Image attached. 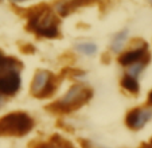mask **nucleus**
Instances as JSON below:
<instances>
[{
	"instance_id": "obj_13",
	"label": "nucleus",
	"mask_w": 152,
	"mask_h": 148,
	"mask_svg": "<svg viewBox=\"0 0 152 148\" xmlns=\"http://www.w3.org/2000/svg\"><path fill=\"white\" fill-rule=\"evenodd\" d=\"M149 63H151V59L140 61V62L132 63V65H129V66H126V67L121 69V73L128 74V75H131V77L140 80L141 75L145 73V70H147V67H148Z\"/></svg>"
},
{
	"instance_id": "obj_22",
	"label": "nucleus",
	"mask_w": 152,
	"mask_h": 148,
	"mask_svg": "<svg viewBox=\"0 0 152 148\" xmlns=\"http://www.w3.org/2000/svg\"><path fill=\"white\" fill-rule=\"evenodd\" d=\"M0 1H3V0H0Z\"/></svg>"
},
{
	"instance_id": "obj_15",
	"label": "nucleus",
	"mask_w": 152,
	"mask_h": 148,
	"mask_svg": "<svg viewBox=\"0 0 152 148\" xmlns=\"http://www.w3.org/2000/svg\"><path fill=\"white\" fill-rule=\"evenodd\" d=\"M8 101L10 100H7L6 97H3L1 94H0V113L4 111V108L7 106V104H8Z\"/></svg>"
},
{
	"instance_id": "obj_1",
	"label": "nucleus",
	"mask_w": 152,
	"mask_h": 148,
	"mask_svg": "<svg viewBox=\"0 0 152 148\" xmlns=\"http://www.w3.org/2000/svg\"><path fill=\"white\" fill-rule=\"evenodd\" d=\"M61 18L49 4H39L24 12V27L39 40H57L62 38Z\"/></svg>"
},
{
	"instance_id": "obj_6",
	"label": "nucleus",
	"mask_w": 152,
	"mask_h": 148,
	"mask_svg": "<svg viewBox=\"0 0 152 148\" xmlns=\"http://www.w3.org/2000/svg\"><path fill=\"white\" fill-rule=\"evenodd\" d=\"M151 57L149 45L147 40H144L143 38H131L126 48L116 57V62L121 69H124L132 63L151 59Z\"/></svg>"
},
{
	"instance_id": "obj_17",
	"label": "nucleus",
	"mask_w": 152,
	"mask_h": 148,
	"mask_svg": "<svg viewBox=\"0 0 152 148\" xmlns=\"http://www.w3.org/2000/svg\"><path fill=\"white\" fill-rule=\"evenodd\" d=\"M11 3L16 4V6H19V4H24V3H28V1H32V0H10Z\"/></svg>"
},
{
	"instance_id": "obj_2",
	"label": "nucleus",
	"mask_w": 152,
	"mask_h": 148,
	"mask_svg": "<svg viewBox=\"0 0 152 148\" xmlns=\"http://www.w3.org/2000/svg\"><path fill=\"white\" fill-rule=\"evenodd\" d=\"M94 97V89L86 81H73L61 94L55 96L46 105L53 114L66 117L86 106Z\"/></svg>"
},
{
	"instance_id": "obj_16",
	"label": "nucleus",
	"mask_w": 152,
	"mask_h": 148,
	"mask_svg": "<svg viewBox=\"0 0 152 148\" xmlns=\"http://www.w3.org/2000/svg\"><path fill=\"white\" fill-rule=\"evenodd\" d=\"M145 104H148V105L152 106V88H151V90L148 92V94H147V101H145Z\"/></svg>"
},
{
	"instance_id": "obj_19",
	"label": "nucleus",
	"mask_w": 152,
	"mask_h": 148,
	"mask_svg": "<svg viewBox=\"0 0 152 148\" xmlns=\"http://www.w3.org/2000/svg\"><path fill=\"white\" fill-rule=\"evenodd\" d=\"M137 148H152V145H149L148 143H141Z\"/></svg>"
},
{
	"instance_id": "obj_5",
	"label": "nucleus",
	"mask_w": 152,
	"mask_h": 148,
	"mask_svg": "<svg viewBox=\"0 0 152 148\" xmlns=\"http://www.w3.org/2000/svg\"><path fill=\"white\" fill-rule=\"evenodd\" d=\"M63 75L47 67H38L32 73L28 84V93L39 101H51L58 93Z\"/></svg>"
},
{
	"instance_id": "obj_18",
	"label": "nucleus",
	"mask_w": 152,
	"mask_h": 148,
	"mask_svg": "<svg viewBox=\"0 0 152 148\" xmlns=\"http://www.w3.org/2000/svg\"><path fill=\"white\" fill-rule=\"evenodd\" d=\"M6 55H7V53L4 51L3 48H0V66H1V63H3V61H4V58H6Z\"/></svg>"
},
{
	"instance_id": "obj_20",
	"label": "nucleus",
	"mask_w": 152,
	"mask_h": 148,
	"mask_svg": "<svg viewBox=\"0 0 152 148\" xmlns=\"http://www.w3.org/2000/svg\"><path fill=\"white\" fill-rule=\"evenodd\" d=\"M148 144H149V145H152V136H151V139L148 140Z\"/></svg>"
},
{
	"instance_id": "obj_11",
	"label": "nucleus",
	"mask_w": 152,
	"mask_h": 148,
	"mask_svg": "<svg viewBox=\"0 0 152 148\" xmlns=\"http://www.w3.org/2000/svg\"><path fill=\"white\" fill-rule=\"evenodd\" d=\"M72 51L78 57L94 58L100 53V45L92 39H78L73 42Z\"/></svg>"
},
{
	"instance_id": "obj_14",
	"label": "nucleus",
	"mask_w": 152,
	"mask_h": 148,
	"mask_svg": "<svg viewBox=\"0 0 152 148\" xmlns=\"http://www.w3.org/2000/svg\"><path fill=\"white\" fill-rule=\"evenodd\" d=\"M78 148H116L113 145L106 144L93 137H80L78 139Z\"/></svg>"
},
{
	"instance_id": "obj_12",
	"label": "nucleus",
	"mask_w": 152,
	"mask_h": 148,
	"mask_svg": "<svg viewBox=\"0 0 152 148\" xmlns=\"http://www.w3.org/2000/svg\"><path fill=\"white\" fill-rule=\"evenodd\" d=\"M118 86H120L121 92L129 97H137L141 93L140 80L131 77L128 74L121 73L120 78H118Z\"/></svg>"
},
{
	"instance_id": "obj_8",
	"label": "nucleus",
	"mask_w": 152,
	"mask_h": 148,
	"mask_svg": "<svg viewBox=\"0 0 152 148\" xmlns=\"http://www.w3.org/2000/svg\"><path fill=\"white\" fill-rule=\"evenodd\" d=\"M131 38H132V34L128 27H123V29L115 31L110 35L109 42H108V53L115 58L120 55L126 48Z\"/></svg>"
},
{
	"instance_id": "obj_21",
	"label": "nucleus",
	"mask_w": 152,
	"mask_h": 148,
	"mask_svg": "<svg viewBox=\"0 0 152 148\" xmlns=\"http://www.w3.org/2000/svg\"><path fill=\"white\" fill-rule=\"evenodd\" d=\"M147 1L149 3V6H152V0H147Z\"/></svg>"
},
{
	"instance_id": "obj_3",
	"label": "nucleus",
	"mask_w": 152,
	"mask_h": 148,
	"mask_svg": "<svg viewBox=\"0 0 152 148\" xmlns=\"http://www.w3.org/2000/svg\"><path fill=\"white\" fill-rule=\"evenodd\" d=\"M37 128V119L28 111L15 109L0 114V137L23 139Z\"/></svg>"
},
{
	"instance_id": "obj_10",
	"label": "nucleus",
	"mask_w": 152,
	"mask_h": 148,
	"mask_svg": "<svg viewBox=\"0 0 152 148\" xmlns=\"http://www.w3.org/2000/svg\"><path fill=\"white\" fill-rule=\"evenodd\" d=\"M94 0H57L54 4H51L54 12L61 18H67L72 14H74L77 10L82 8L85 6L92 4Z\"/></svg>"
},
{
	"instance_id": "obj_9",
	"label": "nucleus",
	"mask_w": 152,
	"mask_h": 148,
	"mask_svg": "<svg viewBox=\"0 0 152 148\" xmlns=\"http://www.w3.org/2000/svg\"><path fill=\"white\" fill-rule=\"evenodd\" d=\"M28 148H78V144L61 133H53L45 139L35 140Z\"/></svg>"
},
{
	"instance_id": "obj_4",
	"label": "nucleus",
	"mask_w": 152,
	"mask_h": 148,
	"mask_svg": "<svg viewBox=\"0 0 152 148\" xmlns=\"http://www.w3.org/2000/svg\"><path fill=\"white\" fill-rule=\"evenodd\" d=\"M24 62L16 55L7 54L0 66V94L12 100L23 90Z\"/></svg>"
},
{
	"instance_id": "obj_7",
	"label": "nucleus",
	"mask_w": 152,
	"mask_h": 148,
	"mask_svg": "<svg viewBox=\"0 0 152 148\" xmlns=\"http://www.w3.org/2000/svg\"><path fill=\"white\" fill-rule=\"evenodd\" d=\"M152 122V106L141 104L129 108L124 114V125L128 131L137 133Z\"/></svg>"
}]
</instances>
